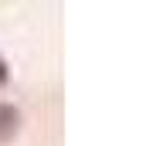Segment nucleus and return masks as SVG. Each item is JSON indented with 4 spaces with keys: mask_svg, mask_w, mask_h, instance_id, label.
Listing matches in <instances>:
<instances>
[{
    "mask_svg": "<svg viewBox=\"0 0 143 146\" xmlns=\"http://www.w3.org/2000/svg\"><path fill=\"white\" fill-rule=\"evenodd\" d=\"M21 129V109L17 106H0V143H7Z\"/></svg>",
    "mask_w": 143,
    "mask_h": 146,
    "instance_id": "obj_1",
    "label": "nucleus"
},
{
    "mask_svg": "<svg viewBox=\"0 0 143 146\" xmlns=\"http://www.w3.org/2000/svg\"><path fill=\"white\" fill-rule=\"evenodd\" d=\"M0 85H7V61L0 58Z\"/></svg>",
    "mask_w": 143,
    "mask_h": 146,
    "instance_id": "obj_2",
    "label": "nucleus"
}]
</instances>
